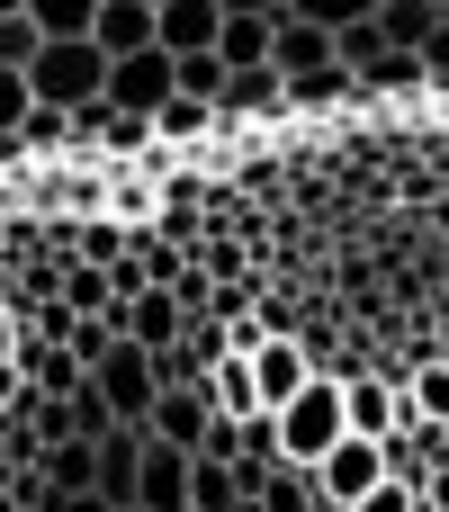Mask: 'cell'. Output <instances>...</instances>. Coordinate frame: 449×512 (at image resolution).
I'll use <instances>...</instances> for the list:
<instances>
[{
  "instance_id": "6da1fadb",
  "label": "cell",
  "mask_w": 449,
  "mask_h": 512,
  "mask_svg": "<svg viewBox=\"0 0 449 512\" xmlns=\"http://www.w3.org/2000/svg\"><path fill=\"white\" fill-rule=\"evenodd\" d=\"M99 81H108V54L90 36H45L27 54V99L36 108H81V99H99Z\"/></svg>"
},
{
  "instance_id": "7a4b0ae2",
  "label": "cell",
  "mask_w": 449,
  "mask_h": 512,
  "mask_svg": "<svg viewBox=\"0 0 449 512\" xmlns=\"http://www.w3.org/2000/svg\"><path fill=\"white\" fill-rule=\"evenodd\" d=\"M270 423H279V459H288V468H315V459L342 441V378L315 369L288 405H270Z\"/></svg>"
},
{
  "instance_id": "3957f363",
  "label": "cell",
  "mask_w": 449,
  "mask_h": 512,
  "mask_svg": "<svg viewBox=\"0 0 449 512\" xmlns=\"http://www.w3.org/2000/svg\"><path fill=\"white\" fill-rule=\"evenodd\" d=\"M99 99H108V108H126V117H153V108L171 99V54H162V45L117 54V63H108V81H99Z\"/></svg>"
},
{
  "instance_id": "277c9868",
  "label": "cell",
  "mask_w": 449,
  "mask_h": 512,
  "mask_svg": "<svg viewBox=\"0 0 449 512\" xmlns=\"http://www.w3.org/2000/svg\"><path fill=\"white\" fill-rule=\"evenodd\" d=\"M396 423H423V414H414V396H405V387H387L378 369H351V378H342V432L378 441V432H396Z\"/></svg>"
},
{
  "instance_id": "5b68a950",
  "label": "cell",
  "mask_w": 449,
  "mask_h": 512,
  "mask_svg": "<svg viewBox=\"0 0 449 512\" xmlns=\"http://www.w3.org/2000/svg\"><path fill=\"white\" fill-rule=\"evenodd\" d=\"M243 360H252V396H261V414H270V405H288V396L315 378V360H306V342H297V333H261Z\"/></svg>"
},
{
  "instance_id": "8992f818",
  "label": "cell",
  "mask_w": 449,
  "mask_h": 512,
  "mask_svg": "<svg viewBox=\"0 0 449 512\" xmlns=\"http://www.w3.org/2000/svg\"><path fill=\"white\" fill-rule=\"evenodd\" d=\"M90 387L108 396V414H117V423H144V405H153V369H144V342H108V360L90 369Z\"/></svg>"
},
{
  "instance_id": "52a82bcc",
  "label": "cell",
  "mask_w": 449,
  "mask_h": 512,
  "mask_svg": "<svg viewBox=\"0 0 449 512\" xmlns=\"http://www.w3.org/2000/svg\"><path fill=\"white\" fill-rule=\"evenodd\" d=\"M180 504H189V450H171V441H153V432H144L135 504H126V512H180Z\"/></svg>"
},
{
  "instance_id": "ba28073f",
  "label": "cell",
  "mask_w": 449,
  "mask_h": 512,
  "mask_svg": "<svg viewBox=\"0 0 449 512\" xmlns=\"http://www.w3.org/2000/svg\"><path fill=\"white\" fill-rule=\"evenodd\" d=\"M216 0H153V45L162 54H207L216 45Z\"/></svg>"
},
{
  "instance_id": "9c48e42d",
  "label": "cell",
  "mask_w": 449,
  "mask_h": 512,
  "mask_svg": "<svg viewBox=\"0 0 449 512\" xmlns=\"http://www.w3.org/2000/svg\"><path fill=\"white\" fill-rule=\"evenodd\" d=\"M207 108H216V126H225V117H288V108H279V72H270V63H243V72H225Z\"/></svg>"
},
{
  "instance_id": "30bf717a",
  "label": "cell",
  "mask_w": 449,
  "mask_h": 512,
  "mask_svg": "<svg viewBox=\"0 0 449 512\" xmlns=\"http://www.w3.org/2000/svg\"><path fill=\"white\" fill-rule=\"evenodd\" d=\"M90 45L117 63V54H135V45H153V9L144 0H99L90 9Z\"/></svg>"
},
{
  "instance_id": "8fae6325",
  "label": "cell",
  "mask_w": 449,
  "mask_h": 512,
  "mask_svg": "<svg viewBox=\"0 0 449 512\" xmlns=\"http://www.w3.org/2000/svg\"><path fill=\"white\" fill-rule=\"evenodd\" d=\"M117 315H126V342H171L180 333V306H171V288H135V297H117Z\"/></svg>"
},
{
  "instance_id": "7c38bea8",
  "label": "cell",
  "mask_w": 449,
  "mask_h": 512,
  "mask_svg": "<svg viewBox=\"0 0 449 512\" xmlns=\"http://www.w3.org/2000/svg\"><path fill=\"white\" fill-rule=\"evenodd\" d=\"M144 126H153V144H171V153H180V144L216 135V108H207V99H180V90H171V99H162V108H153Z\"/></svg>"
},
{
  "instance_id": "4fadbf2b",
  "label": "cell",
  "mask_w": 449,
  "mask_h": 512,
  "mask_svg": "<svg viewBox=\"0 0 449 512\" xmlns=\"http://www.w3.org/2000/svg\"><path fill=\"white\" fill-rule=\"evenodd\" d=\"M234 504H243V477L225 459H189V504L180 512H234Z\"/></svg>"
},
{
  "instance_id": "5bb4252c",
  "label": "cell",
  "mask_w": 449,
  "mask_h": 512,
  "mask_svg": "<svg viewBox=\"0 0 449 512\" xmlns=\"http://www.w3.org/2000/svg\"><path fill=\"white\" fill-rule=\"evenodd\" d=\"M225 72H243V63H261L270 54V18H216V45H207Z\"/></svg>"
},
{
  "instance_id": "9a60e30c",
  "label": "cell",
  "mask_w": 449,
  "mask_h": 512,
  "mask_svg": "<svg viewBox=\"0 0 449 512\" xmlns=\"http://www.w3.org/2000/svg\"><path fill=\"white\" fill-rule=\"evenodd\" d=\"M54 297H63L72 315H108V306H117V297H108V279H99L90 261H63V270H54Z\"/></svg>"
},
{
  "instance_id": "2e32d148",
  "label": "cell",
  "mask_w": 449,
  "mask_h": 512,
  "mask_svg": "<svg viewBox=\"0 0 449 512\" xmlns=\"http://www.w3.org/2000/svg\"><path fill=\"white\" fill-rule=\"evenodd\" d=\"M9 135H18V153H72V126H63V108H36V99H27V117H18Z\"/></svg>"
},
{
  "instance_id": "e0dca14e",
  "label": "cell",
  "mask_w": 449,
  "mask_h": 512,
  "mask_svg": "<svg viewBox=\"0 0 449 512\" xmlns=\"http://www.w3.org/2000/svg\"><path fill=\"white\" fill-rule=\"evenodd\" d=\"M90 9L99 0H27V27L36 36H90Z\"/></svg>"
},
{
  "instance_id": "ac0fdd59",
  "label": "cell",
  "mask_w": 449,
  "mask_h": 512,
  "mask_svg": "<svg viewBox=\"0 0 449 512\" xmlns=\"http://www.w3.org/2000/svg\"><path fill=\"white\" fill-rule=\"evenodd\" d=\"M378 54H387V45H378V27H369V18H351V27H333V63H342L351 81H360V72H369Z\"/></svg>"
},
{
  "instance_id": "d6986e66",
  "label": "cell",
  "mask_w": 449,
  "mask_h": 512,
  "mask_svg": "<svg viewBox=\"0 0 449 512\" xmlns=\"http://www.w3.org/2000/svg\"><path fill=\"white\" fill-rule=\"evenodd\" d=\"M216 81H225L216 54H171V90H180V99H216Z\"/></svg>"
},
{
  "instance_id": "ffe728a7",
  "label": "cell",
  "mask_w": 449,
  "mask_h": 512,
  "mask_svg": "<svg viewBox=\"0 0 449 512\" xmlns=\"http://www.w3.org/2000/svg\"><path fill=\"white\" fill-rule=\"evenodd\" d=\"M423 81H432V72H423L414 54H396V45H387V54L360 72V90H423Z\"/></svg>"
},
{
  "instance_id": "44dd1931",
  "label": "cell",
  "mask_w": 449,
  "mask_h": 512,
  "mask_svg": "<svg viewBox=\"0 0 449 512\" xmlns=\"http://www.w3.org/2000/svg\"><path fill=\"white\" fill-rule=\"evenodd\" d=\"M279 9H288V18H306V27H324V36H333V27H351V18H369V9H378V0H279Z\"/></svg>"
},
{
  "instance_id": "7402d4cb",
  "label": "cell",
  "mask_w": 449,
  "mask_h": 512,
  "mask_svg": "<svg viewBox=\"0 0 449 512\" xmlns=\"http://www.w3.org/2000/svg\"><path fill=\"white\" fill-rule=\"evenodd\" d=\"M36 45H45V36L27 27V9H9V18H0V72H27V54H36Z\"/></svg>"
},
{
  "instance_id": "603a6c76",
  "label": "cell",
  "mask_w": 449,
  "mask_h": 512,
  "mask_svg": "<svg viewBox=\"0 0 449 512\" xmlns=\"http://www.w3.org/2000/svg\"><path fill=\"white\" fill-rule=\"evenodd\" d=\"M117 252H126V225H117V216L81 234V261H90V270H99V261H117Z\"/></svg>"
},
{
  "instance_id": "cb8c5ba5",
  "label": "cell",
  "mask_w": 449,
  "mask_h": 512,
  "mask_svg": "<svg viewBox=\"0 0 449 512\" xmlns=\"http://www.w3.org/2000/svg\"><path fill=\"white\" fill-rule=\"evenodd\" d=\"M351 512H414V486H396V477H378V486H369V495H360Z\"/></svg>"
},
{
  "instance_id": "d4e9b609",
  "label": "cell",
  "mask_w": 449,
  "mask_h": 512,
  "mask_svg": "<svg viewBox=\"0 0 449 512\" xmlns=\"http://www.w3.org/2000/svg\"><path fill=\"white\" fill-rule=\"evenodd\" d=\"M27 117V72H0V135Z\"/></svg>"
},
{
  "instance_id": "484cf974",
  "label": "cell",
  "mask_w": 449,
  "mask_h": 512,
  "mask_svg": "<svg viewBox=\"0 0 449 512\" xmlns=\"http://www.w3.org/2000/svg\"><path fill=\"white\" fill-rule=\"evenodd\" d=\"M18 396H27V378H18V360L0 351V414H18Z\"/></svg>"
},
{
  "instance_id": "4316f807",
  "label": "cell",
  "mask_w": 449,
  "mask_h": 512,
  "mask_svg": "<svg viewBox=\"0 0 449 512\" xmlns=\"http://www.w3.org/2000/svg\"><path fill=\"white\" fill-rule=\"evenodd\" d=\"M216 9H225V18H270L279 0H216Z\"/></svg>"
},
{
  "instance_id": "83f0119b",
  "label": "cell",
  "mask_w": 449,
  "mask_h": 512,
  "mask_svg": "<svg viewBox=\"0 0 449 512\" xmlns=\"http://www.w3.org/2000/svg\"><path fill=\"white\" fill-rule=\"evenodd\" d=\"M45 512H108V504H99V495H54Z\"/></svg>"
},
{
  "instance_id": "f1b7e54d",
  "label": "cell",
  "mask_w": 449,
  "mask_h": 512,
  "mask_svg": "<svg viewBox=\"0 0 449 512\" xmlns=\"http://www.w3.org/2000/svg\"><path fill=\"white\" fill-rule=\"evenodd\" d=\"M9 342H18V315H9V306H0V351H9Z\"/></svg>"
},
{
  "instance_id": "f546056e",
  "label": "cell",
  "mask_w": 449,
  "mask_h": 512,
  "mask_svg": "<svg viewBox=\"0 0 449 512\" xmlns=\"http://www.w3.org/2000/svg\"><path fill=\"white\" fill-rule=\"evenodd\" d=\"M9 9H27V0H0V18H9Z\"/></svg>"
},
{
  "instance_id": "4dcf8cb0",
  "label": "cell",
  "mask_w": 449,
  "mask_h": 512,
  "mask_svg": "<svg viewBox=\"0 0 449 512\" xmlns=\"http://www.w3.org/2000/svg\"><path fill=\"white\" fill-rule=\"evenodd\" d=\"M234 512H261V504H252V495H243V504H234Z\"/></svg>"
},
{
  "instance_id": "1f68e13d",
  "label": "cell",
  "mask_w": 449,
  "mask_h": 512,
  "mask_svg": "<svg viewBox=\"0 0 449 512\" xmlns=\"http://www.w3.org/2000/svg\"><path fill=\"white\" fill-rule=\"evenodd\" d=\"M144 9H153V0H144Z\"/></svg>"
}]
</instances>
